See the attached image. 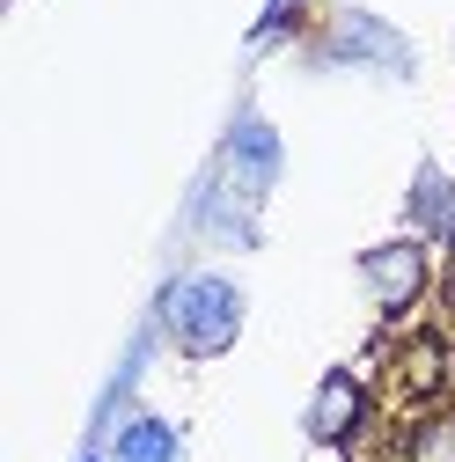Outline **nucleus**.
<instances>
[{
    "instance_id": "f257e3e1",
    "label": "nucleus",
    "mask_w": 455,
    "mask_h": 462,
    "mask_svg": "<svg viewBox=\"0 0 455 462\" xmlns=\"http://www.w3.org/2000/svg\"><path fill=\"white\" fill-rule=\"evenodd\" d=\"M162 330L177 353L191 360H220L228 345L243 337V286L220 279V272H191L162 294Z\"/></svg>"
},
{
    "instance_id": "f03ea898",
    "label": "nucleus",
    "mask_w": 455,
    "mask_h": 462,
    "mask_svg": "<svg viewBox=\"0 0 455 462\" xmlns=\"http://www.w3.org/2000/svg\"><path fill=\"white\" fill-rule=\"evenodd\" d=\"M360 286L375 294V309L404 316V309L426 294V243H419V236H404V243L367 250V257H360Z\"/></svg>"
},
{
    "instance_id": "7ed1b4c3",
    "label": "nucleus",
    "mask_w": 455,
    "mask_h": 462,
    "mask_svg": "<svg viewBox=\"0 0 455 462\" xmlns=\"http://www.w3.org/2000/svg\"><path fill=\"white\" fill-rule=\"evenodd\" d=\"M360 419H367V389H360L346 367H330V374L316 382V403H309V440L338 448V440L360 433Z\"/></svg>"
},
{
    "instance_id": "20e7f679",
    "label": "nucleus",
    "mask_w": 455,
    "mask_h": 462,
    "mask_svg": "<svg viewBox=\"0 0 455 462\" xmlns=\"http://www.w3.org/2000/svg\"><path fill=\"white\" fill-rule=\"evenodd\" d=\"M110 462H184V440L169 419H125L110 440Z\"/></svg>"
},
{
    "instance_id": "39448f33",
    "label": "nucleus",
    "mask_w": 455,
    "mask_h": 462,
    "mask_svg": "<svg viewBox=\"0 0 455 462\" xmlns=\"http://www.w3.org/2000/svg\"><path fill=\"white\" fill-rule=\"evenodd\" d=\"M412 220L426 227V236H448V243H455V184L441 177V169H419V191H412Z\"/></svg>"
},
{
    "instance_id": "423d86ee",
    "label": "nucleus",
    "mask_w": 455,
    "mask_h": 462,
    "mask_svg": "<svg viewBox=\"0 0 455 462\" xmlns=\"http://www.w3.org/2000/svg\"><path fill=\"white\" fill-rule=\"evenodd\" d=\"M412 462H455V419H448V411L412 433Z\"/></svg>"
},
{
    "instance_id": "0eeeda50",
    "label": "nucleus",
    "mask_w": 455,
    "mask_h": 462,
    "mask_svg": "<svg viewBox=\"0 0 455 462\" xmlns=\"http://www.w3.org/2000/svg\"><path fill=\"white\" fill-rule=\"evenodd\" d=\"M448 279H455V243H448Z\"/></svg>"
}]
</instances>
